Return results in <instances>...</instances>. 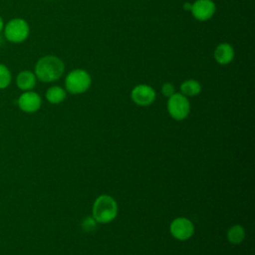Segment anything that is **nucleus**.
<instances>
[{
  "label": "nucleus",
  "mask_w": 255,
  "mask_h": 255,
  "mask_svg": "<svg viewBox=\"0 0 255 255\" xmlns=\"http://www.w3.org/2000/svg\"><path fill=\"white\" fill-rule=\"evenodd\" d=\"M65 72L64 62L57 56L47 55L40 58L35 65V75L44 83H51L60 79Z\"/></svg>",
  "instance_id": "obj_1"
},
{
  "label": "nucleus",
  "mask_w": 255,
  "mask_h": 255,
  "mask_svg": "<svg viewBox=\"0 0 255 255\" xmlns=\"http://www.w3.org/2000/svg\"><path fill=\"white\" fill-rule=\"evenodd\" d=\"M92 214L98 223H109L118 215V204L112 196L102 194L95 200Z\"/></svg>",
  "instance_id": "obj_2"
},
{
  "label": "nucleus",
  "mask_w": 255,
  "mask_h": 255,
  "mask_svg": "<svg viewBox=\"0 0 255 255\" xmlns=\"http://www.w3.org/2000/svg\"><path fill=\"white\" fill-rule=\"evenodd\" d=\"M92 84L90 74L83 69H76L71 71L65 79L66 90L74 95L83 94L89 90Z\"/></svg>",
  "instance_id": "obj_3"
},
{
  "label": "nucleus",
  "mask_w": 255,
  "mask_h": 255,
  "mask_svg": "<svg viewBox=\"0 0 255 255\" xmlns=\"http://www.w3.org/2000/svg\"><path fill=\"white\" fill-rule=\"evenodd\" d=\"M29 33V24L22 18L12 19L4 26V36L6 40L12 43L24 42L28 38Z\"/></svg>",
  "instance_id": "obj_4"
},
{
  "label": "nucleus",
  "mask_w": 255,
  "mask_h": 255,
  "mask_svg": "<svg viewBox=\"0 0 255 255\" xmlns=\"http://www.w3.org/2000/svg\"><path fill=\"white\" fill-rule=\"evenodd\" d=\"M167 112L169 116L176 121H181L187 118L190 112V104L187 97L181 93H174L168 98Z\"/></svg>",
  "instance_id": "obj_5"
},
{
  "label": "nucleus",
  "mask_w": 255,
  "mask_h": 255,
  "mask_svg": "<svg viewBox=\"0 0 255 255\" xmlns=\"http://www.w3.org/2000/svg\"><path fill=\"white\" fill-rule=\"evenodd\" d=\"M169 230L177 240H187L194 233V225L186 217H177L171 221Z\"/></svg>",
  "instance_id": "obj_6"
},
{
  "label": "nucleus",
  "mask_w": 255,
  "mask_h": 255,
  "mask_svg": "<svg viewBox=\"0 0 255 255\" xmlns=\"http://www.w3.org/2000/svg\"><path fill=\"white\" fill-rule=\"evenodd\" d=\"M156 94L152 87L144 84L135 86L130 93V98L132 102L138 106H149L155 100Z\"/></svg>",
  "instance_id": "obj_7"
},
{
  "label": "nucleus",
  "mask_w": 255,
  "mask_h": 255,
  "mask_svg": "<svg viewBox=\"0 0 255 255\" xmlns=\"http://www.w3.org/2000/svg\"><path fill=\"white\" fill-rule=\"evenodd\" d=\"M216 10L215 3L212 0H196L191 4V13L198 21H207L214 15Z\"/></svg>",
  "instance_id": "obj_8"
},
{
  "label": "nucleus",
  "mask_w": 255,
  "mask_h": 255,
  "mask_svg": "<svg viewBox=\"0 0 255 255\" xmlns=\"http://www.w3.org/2000/svg\"><path fill=\"white\" fill-rule=\"evenodd\" d=\"M41 97L32 91H26L18 99L19 108L26 113H34L41 107Z\"/></svg>",
  "instance_id": "obj_9"
},
{
  "label": "nucleus",
  "mask_w": 255,
  "mask_h": 255,
  "mask_svg": "<svg viewBox=\"0 0 255 255\" xmlns=\"http://www.w3.org/2000/svg\"><path fill=\"white\" fill-rule=\"evenodd\" d=\"M213 56L218 64L227 65L234 58L233 47L228 43H221L215 48Z\"/></svg>",
  "instance_id": "obj_10"
},
{
  "label": "nucleus",
  "mask_w": 255,
  "mask_h": 255,
  "mask_svg": "<svg viewBox=\"0 0 255 255\" xmlns=\"http://www.w3.org/2000/svg\"><path fill=\"white\" fill-rule=\"evenodd\" d=\"M36 82L37 78L35 73L29 70L21 71L16 78V84L18 88L23 91H31L36 86Z\"/></svg>",
  "instance_id": "obj_11"
},
{
  "label": "nucleus",
  "mask_w": 255,
  "mask_h": 255,
  "mask_svg": "<svg viewBox=\"0 0 255 255\" xmlns=\"http://www.w3.org/2000/svg\"><path fill=\"white\" fill-rule=\"evenodd\" d=\"M200 91H201V86L199 82L193 79L186 80L180 85V93L185 97L196 96L200 93Z\"/></svg>",
  "instance_id": "obj_12"
},
{
  "label": "nucleus",
  "mask_w": 255,
  "mask_h": 255,
  "mask_svg": "<svg viewBox=\"0 0 255 255\" xmlns=\"http://www.w3.org/2000/svg\"><path fill=\"white\" fill-rule=\"evenodd\" d=\"M66 91L60 86H53L46 92V99L51 104H60L66 99Z\"/></svg>",
  "instance_id": "obj_13"
},
{
  "label": "nucleus",
  "mask_w": 255,
  "mask_h": 255,
  "mask_svg": "<svg viewBox=\"0 0 255 255\" xmlns=\"http://www.w3.org/2000/svg\"><path fill=\"white\" fill-rule=\"evenodd\" d=\"M245 238V230L244 228L239 225L235 224L229 228L227 232V239L231 244H240Z\"/></svg>",
  "instance_id": "obj_14"
},
{
  "label": "nucleus",
  "mask_w": 255,
  "mask_h": 255,
  "mask_svg": "<svg viewBox=\"0 0 255 255\" xmlns=\"http://www.w3.org/2000/svg\"><path fill=\"white\" fill-rule=\"evenodd\" d=\"M12 80V75L9 69L2 63H0V89L7 88Z\"/></svg>",
  "instance_id": "obj_15"
},
{
  "label": "nucleus",
  "mask_w": 255,
  "mask_h": 255,
  "mask_svg": "<svg viewBox=\"0 0 255 255\" xmlns=\"http://www.w3.org/2000/svg\"><path fill=\"white\" fill-rule=\"evenodd\" d=\"M97 221L94 219V217H87L83 220L82 227L85 231H92L97 227Z\"/></svg>",
  "instance_id": "obj_16"
},
{
  "label": "nucleus",
  "mask_w": 255,
  "mask_h": 255,
  "mask_svg": "<svg viewBox=\"0 0 255 255\" xmlns=\"http://www.w3.org/2000/svg\"><path fill=\"white\" fill-rule=\"evenodd\" d=\"M161 93L164 97L166 98H169L171 97L174 93H175V89H174V86L171 84V83H164L161 87Z\"/></svg>",
  "instance_id": "obj_17"
},
{
  "label": "nucleus",
  "mask_w": 255,
  "mask_h": 255,
  "mask_svg": "<svg viewBox=\"0 0 255 255\" xmlns=\"http://www.w3.org/2000/svg\"><path fill=\"white\" fill-rule=\"evenodd\" d=\"M183 8H184V10H189V11H190V9H191V3H189V2L184 3V4H183Z\"/></svg>",
  "instance_id": "obj_18"
},
{
  "label": "nucleus",
  "mask_w": 255,
  "mask_h": 255,
  "mask_svg": "<svg viewBox=\"0 0 255 255\" xmlns=\"http://www.w3.org/2000/svg\"><path fill=\"white\" fill-rule=\"evenodd\" d=\"M3 29H4V21H3L2 17L0 16V33L3 31Z\"/></svg>",
  "instance_id": "obj_19"
}]
</instances>
